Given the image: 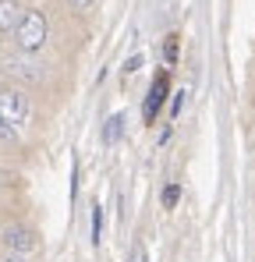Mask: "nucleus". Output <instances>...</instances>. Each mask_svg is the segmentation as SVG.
<instances>
[{"label":"nucleus","instance_id":"nucleus-5","mask_svg":"<svg viewBox=\"0 0 255 262\" xmlns=\"http://www.w3.org/2000/svg\"><path fill=\"white\" fill-rule=\"evenodd\" d=\"M4 68H7L11 75H18V78H29V82H39V78H42L39 71H36V64H29V60H14V57H7Z\"/></svg>","mask_w":255,"mask_h":262},{"label":"nucleus","instance_id":"nucleus-6","mask_svg":"<svg viewBox=\"0 0 255 262\" xmlns=\"http://www.w3.org/2000/svg\"><path fill=\"white\" fill-rule=\"evenodd\" d=\"M163 92H167V78H156V85L149 92V103H145V117H149V121L156 117V110H160V103H163Z\"/></svg>","mask_w":255,"mask_h":262},{"label":"nucleus","instance_id":"nucleus-2","mask_svg":"<svg viewBox=\"0 0 255 262\" xmlns=\"http://www.w3.org/2000/svg\"><path fill=\"white\" fill-rule=\"evenodd\" d=\"M0 117L18 128V124L29 117V99H25L18 89H0Z\"/></svg>","mask_w":255,"mask_h":262},{"label":"nucleus","instance_id":"nucleus-9","mask_svg":"<svg viewBox=\"0 0 255 262\" xmlns=\"http://www.w3.org/2000/svg\"><path fill=\"white\" fill-rule=\"evenodd\" d=\"M68 4H71V7H75V11H85V7H92V4H96V0H68Z\"/></svg>","mask_w":255,"mask_h":262},{"label":"nucleus","instance_id":"nucleus-7","mask_svg":"<svg viewBox=\"0 0 255 262\" xmlns=\"http://www.w3.org/2000/svg\"><path fill=\"white\" fill-rule=\"evenodd\" d=\"M121 131H124V117H121V114H114V117L107 121V131H103V138H107V145H114V142L121 138Z\"/></svg>","mask_w":255,"mask_h":262},{"label":"nucleus","instance_id":"nucleus-10","mask_svg":"<svg viewBox=\"0 0 255 262\" xmlns=\"http://www.w3.org/2000/svg\"><path fill=\"white\" fill-rule=\"evenodd\" d=\"M131 262H145V248H142V245H135V252H131Z\"/></svg>","mask_w":255,"mask_h":262},{"label":"nucleus","instance_id":"nucleus-3","mask_svg":"<svg viewBox=\"0 0 255 262\" xmlns=\"http://www.w3.org/2000/svg\"><path fill=\"white\" fill-rule=\"evenodd\" d=\"M25 18V7L18 0H0V32H14Z\"/></svg>","mask_w":255,"mask_h":262},{"label":"nucleus","instance_id":"nucleus-11","mask_svg":"<svg viewBox=\"0 0 255 262\" xmlns=\"http://www.w3.org/2000/svg\"><path fill=\"white\" fill-rule=\"evenodd\" d=\"M163 202H167V206H174V202H177V188H167V195H163Z\"/></svg>","mask_w":255,"mask_h":262},{"label":"nucleus","instance_id":"nucleus-12","mask_svg":"<svg viewBox=\"0 0 255 262\" xmlns=\"http://www.w3.org/2000/svg\"><path fill=\"white\" fill-rule=\"evenodd\" d=\"M4 262H25V255H22V252H11V255H7Z\"/></svg>","mask_w":255,"mask_h":262},{"label":"nucleus","instance_id":"nucleus-1","mask_svg":"<svg viewBox=\"0 0 255 262\" xmlns=\"http://www.w3.org/2000/svg\"><path fill=\"white\" fill-rule=\"evenodd\" d=\"M14 36H18V46H22L25 53H36V50L46 43V18H42L39 11H25V18H22V25L14 29Z\"/></svg>","mask_w":255,"mask_h":262},{"label":"nucleus","instance_id":"nucleus-4","mask_svg":"<svg viewBox=\"0 0 255 262\" xmlns=\"http://www.w3.org/2000/svg\"><path fill=\"white\" fill-rule=\"evenodd\" d=\"M4 241H7L11 252H22V255L36 248V234H32V230H22V227H11V230L4 234Z\"/></svg>","mask_w":255,"mask_h":262},{"label":"nucleus","instance_id":"nucleus-8","mask_svg":"<svg viewBox=\"0 0 255 262\" xmlns=\"http://www.w3.org/2000/svg\"><path fill=\"white\" fill-rule=\"evenodd\" d=\"M14 135H18V128H14L11 121H4V117H0V138H4V142H11Z\"/></svg>","mask_w":255,"mask_h":262}]
</instances>
